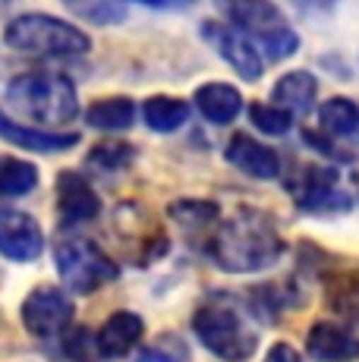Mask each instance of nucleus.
Here are the masks:
<instances>
[{
  "label": "nucleus",
  "mask_w": 359,
  "mask_h": 362,
  "mask_svg": "<svg viewBox=\"0 0 359 362\" xmlns=\"http://www.w3.org/2000/svg\"><path fill=\"white\" fill-rule=\"evenodd\" d=\"M315 95H319V82H315L312 73L306 69H293V73L281 76V82L274 86V107L293 114H309L315 104Z\"/></svg>",
  "instance_id": "2eb2a0df"
},
{
  "label": "nucleus",
  "mask_w": 359,
  "mask_h": 362,
  "mask_svg": "<svg viewBox=\"0 0 359 362\" xmlns=\"http://www.w3.org/2000/svg\"><path fill=\"white\" fill-rule=\"evenodd\" d=\"M6 101L19 117L38 127H66L79 114L76 86L57 73H25L10 82Z\"/></svg>",
  "instance_id": "f03ea898"
},
{
  "label": "nucleus",
  "mask_w": 359,
  "mask_h": 362,
  "mask_svg": "<svg viewBox=\"0 0 359 362\" xmlns=\"http://www.w3.org/2000/svg\"><path fill=\"white\" fill-rule=\"evenodd\" d=\"M324 132L334 139H347V142L359 145V107L350 98H331L322 104L319 110Z\"/></svg>",
  "instance_id": "a211bd4d"
},
{
  "label": "nucleus",
  "mask_w": 359,
  "mask_h": 362,
  "mask_svg": "<svg viewBox=\"0 0 359 362\" xmlns=\"http://www.w3.org/2000/svg\"><path fill=\"white\" fill-rule=\"evenodd\" d=\"M54 262H57L60 277H64V284L73 293H95L98 287L117 281V274H120L114 259H107L86 236H66V240H60Z\"/></svg>",
  "instance_id": "423d86ee"
},
{
  "label": "nucleus",
  "mask_w": 359,
  "mask_h": 362,
  "mask_svg": "<svg viewBox=\"0 0 359 362\" xmlns=\"http://www.w3.org/2000/svg\"><path fill=\"white\" fill-rule=\"evenodd\" d=\"M224 158L233 167H237V170H243L246 177H252V180H274L281 173L278 151H271L268 145L255 142V139L246 136V132H237V136H230Z\"/></svg>",
  "instance_id": "9b49d317"
},
{
  "label": "nucleus",
  "mask_w": 359,
  "mask_h": 362,
  "mask_svg": "<svg viewBox=\"0 0 359 362\" xmlns=\"http://www.w3.org/2000/svg\"><path fill=\"white\" fill-rule=\"evenodd\" d=\"M306 350L319 362H353L359 359V337L343 325L319 322L309 328Z\"/></svg>",
  "instance_id": "f8f14e48"
},
{
  "label": "nucleus",
  "mask_w": 359,
  "mask_h": 362,
  "mask_svg": "<svg viewBox=\"0 0 359 362\" xmlns=\"http://www.w3.org/2000/svg\"><path fill=\"white\" fill-rule=\"evenodd\" d=\"M70 10L95 25H114L120 19H126V6L123 4H73Z\"/></svg>",
  "instance_id": "bb28decb"
},
{
  "label": "nucleus",
  "mask_w": 359,
  "mask_h": 362,
  "mask_svg": "<svg viewBox=\"0 0 359 362\" xmlns=\"http://www.w3.org/2000/svg\"><path fill=\"white\" fill-rule=\"evenodd\" d=\"M38 186V167L23 158H0V196H25Z\"/></svg>",
  "instance_id": "412c9836"
},
{
  "label": "nucleus",
  "mask_w": 359,
  "mask_h": 362,
  "mask_svg": "<svg viewBox=\"0 0 359 362\" xmlns=\"http://www.w3.org/2000/svg\"><path fill=\"white\" fill-rule=\"evenodd\" d=\"M202 35H205V41H208V45L220 54V57H224L227 64L243 76L246 82H255L261 76L259 51H255V47L237 29H230V25H224V23H211L208 19V23H202Z\"/></svg>",
  "instance_id": "9d476101"
},
{
  "label": "nucleus",
  "mask_w": 359,
  "mask_h": 362,
  "mask_svg": "<svg viewBox=\"0 0 359 362\" xmlns=\"http://www.w3.org/2000/svg\"><path fill=\"white\" fill-rule=\"evenodd\" d=\"M133 120H136V104L129 98H101L86 110L88 127L105 129V132L126 129V127H133Z\"/></svg>",
  "instance_id": "6ab92c4d"
},
{
  "label": "nucleus",
  "mask_w": 359,
  "mask_h": 362,
  "mask_svg": "<svg viewBox=\"0 0 359 362\" xmlns=\"http://www.w3.org/2000/svg\"><path fill=\"white\" fill-rule=\"evenodd\" d=\"M6 45L32 57H79L92 51V41L82 29L47 13H25L6 25Z\"/></svg>",
  "instance_id": "7ed1b4c3"
},
{
  "label": "nucleus",
  "mask_w": 359,
  "mask_h": 362,
  "mask_svg": "<svg viewBox=\"0 0 359 362\" xmlns=\"http://www.w3.org/2000/svg\"><path fill=\"white\" fill-rule=\"evenodd\" d=\"M328 303L341 318L359 325V271L341 274L328 284Z\"/></svg>",
  "instance_id": "4be33fe9"
},
{
  "label": "nucleus",
  "mask_w": 359,
  "mask_h": 362,
  "mask_svg": "<svg viewBox=\"0 0 359 362\" xmlns=\"http://www.w3.org/2000/svg\"><path fill=\"white\" fill-rule=\"evenodd\" d=\"M287 189L293 192L296 205L302 211H350V196L337 189V173L331 167L306 164L300 167V177H293L287 183Z\"/></svg>",
  "instance_id": "0eeeda50"
},
{
  "label": "nucleus",
  "mask_w": 359,
  "mask_h": 362,
  "mask_svg": "<svg viewBox=\"0 0 359 362\" xmlns=\"http://www.w3.org/2000/svg\"><path fill=\"white\" fill-rule=\"evenodd\" d=\"M142 117L155 132H174L189 120V104L180 98H148L142 107Z\"/></svg>",
  "instance_id": "aec40b11"
},
{
  "label": "nucleus",
  "mask_w": 359,
  "mask_h": 362,
  "mask_svg": "<svg viewBox=\"0 0 359 362\" xmlns=\"http://www.w3.org/2000/svg\"><path fill=\"white\" fill-rule=\"evenodd\" d=\"M170 214H174L180 224L205 227L218 218V205H211V202H177V205L170 208Z\"/></svg>",
  "instance_id": "a878e982"
},
{
  "label": "nucleus",
  "mask_w": 359,
  "mask_h": 362,
  "mask_svg": "<svg viewBox=\"0 0 359 362\" xmlns=\"http://www.w3.org/2000/svg\"><path fill=\"white\" fill-rule=\"evenodd\" d=\"M45 249V233L38 221L25 211H0V255L10 262H35Z\"/></svg>",
  "instance_id": "1a4fd4ad"
},
{
  "label": "nucleus",
  "mask_w": 359,
  "mask_h": 362,
  "mask_svg": "<svg viewBox=\"0 0 359 362\" xmlns=\"http://www.w3.org/2000/svg\"><path fill=\"white\" fill-rule=\"evenodd\" d=\"M73 322V303L57 287H38L23 303V325L35 337H54Z\"/></svg>",
  "instance_id": "6e6552de"
},
{
  "label": "nucleus",
  "mask_w": 359,
  "mask_h": 362,
  "mask_svg": "<svg viewBox=\"0 0 359 362\" xmlns=\"http://www.w3.org/2000/svg\"><path fill=\"white\" fill-rule=\"evenodd\" d=\"M196 337L224 362H246L259 350V331L230 303H208L192 318Z\"/></svg>",
  "instance_id": "20e7f679"
},
{
  "label": "nucleus",
  "mask_w": 359,
  "mask_h": 362,
  "mask_svg": "<svg viewBox=\"0 0 359 362\" xmlns=\"http://www.w3.org/2000/svg\"><path fill=\"white\" fill-rule=\"evenodd\" d=\"M208 252L218 268L230 271V274H252V271L271 268L284 252V243L274 230L271 218L252 211V208H240L215 230Z\"/></svg>",
  "instance_id": "f257e3e1"
},
{
  "label": "nucleus",
  "mask_w": 359,
  "mask_h": 362,
  "mask_svg": "<svg viewBox=\"0 0 359 362\" xmlns=\"http://www.w3.org/2000/svg\"><path fill=\"white\" fill-rule=\"evenodd\" d=\"M265 362H302V359H300V353H296L290 344H274L271 350H268Z\"/></svg>",
  "instance_id": "cd10ccee"
},
{
  "label": "nucleus",
  "mask_w": 359,
  "mask_h": 362,
  "mask_svg": "<svg viewBox=\"0 0 359 362\" xmlns=\"http://www.w3.org/2000/svg\"><path fill=\"white\" fill-rule=\"evenodd\" d=\"M57 205H60L64 221H70V224L92 221L95 214L101 211V199L95 196V189L88 186V180L79 177V173H73V170L60 173V180H57Z\"/></svg>",
  "instance_id": "4468645a"
},
{
  "label": "nucleus",
  "mask_w": 359,
  "mask_h": 362,
  "mask_svg": "<svg viewBox=\"0 0 359 362\" xmlns=\"http://www.w3.org/2000/svg\"><path fill=\"white\" fill-rule=\"evenodd\" d=\"M230 19L240 25V35L265 54V60H284L293 57L300 47V35L287 25L278 6L271 4H233L227 6Z\"/></svg>",
  "instance_id": "39448f33"
},
{
  "label": "nucleus",
  "mask_w": 359,
  "mask_h": 362,
  "mask_svg": "<svg viewBox=\"0 0 359 362\" xmlns=\"http://www.w3.org/2000/svg\"><path fill=\"white\" fill-rule=\"evenodd\" d=\"M196 107L199 114L205 117L208 123H233L243 107V98L233 86H224V82H208L196 92Z\"/></svg>",
  "instance_id": "f3484780"
},
{
  "label": "nucleus",
  "mask_w": 359,
  "mask_h": 362,
  "mask_svg": "<svg viewBox=\"0 0 359 362\" xmlns=\"http://www.w3.org/2000/svg\"><path fill=\"white\" fill-rule=\"evenodd\" d=\"M142 331H145V325L136 312H114L101 325L95 346H98V353L105 359H123L126 353L136 350V344L142 340Z\"/></svg>",
  "instance_id": "ddd939ff"
},
{
  "label": "nucleus",
  "mask_w": 359,
  "mask_h": 362,
  "mask_svg": "<svg viewBox=\"0 0 359 362\" xmlns=\"http://www.w3.org/2000/svg\"><path fill=\"white\" fill-rule=\"evenodd\" d=\"M139 362H189V350L177 334H164L139 353Z\"/></svg>",
  "instance_id": "5701e85b"
},
{
  "label": "nucleus",
  "mask_w": 359,
  "mask_h": 362,
  "mask_svg": "<svg viewBox=\"0 0 359 362\" xmlns=\"http://www.w3.org/2000/svg\"><path fill=\"white\" fill-rule=\"evenodd\" d=\"M0 136L6 142L19 145V148H29V151H64L73 148L79 142L76 132H51V129H38V127H16L10 123L6 117H0Z\"/></svg>",
  "instance_id": "dca6fc26"
},
{
  "label": "nucleus",
  "mask_w": 359,
  "mask_h": 362,
  "mask_svg": "<svg viewBox=\"0 0 359 362\" xmlns=\"http://www.w3.org/2000/svg\"><path fill=\"white\" fill-rule=\"evenodd\" d=\"M249 117H252L255 127L261 132H268V136H284L290 129V123H293V117H290L287 110L274 107V104H252Z\"/></svg>",
  "instance_id": "393cba45"
},
{
  "label": "nucleus",
  "mask_w": 359,
  "mask_h": 362,
  "mask_svg": "<svg viewBox=\"0 0 359 362\" xmlns=\"http://www.w3.org/2000/svg\"><path fill=\"white\" fill-rule=\"evenodd\" d=\"M133 145L126 142H105V145H95L92 155H88V164L101 167V170H120L133 161Z\"/></svg>",
  "instance_id": "b1692460"
}]
</instances>
